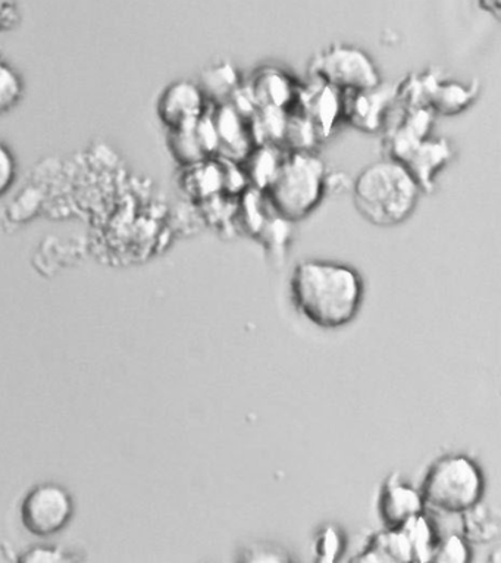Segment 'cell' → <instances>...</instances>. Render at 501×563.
<instances>
[{"mask_svg": "<svg viewBox=\"0 0 501 563\" xmlns=\"http://www.w3.org/2000/svg\"><path fill=\"white\" fill-rule=\"evenodd\" d=\"M291 300L300 316L324 330L350 324L364 303L359 271L343 262L304 260L290 279Z\"/></svg>", "mask_w": 501, "mask_h": 563, "instance_id": "6da1fadb", "label": "cell"}, {"mask_svg": "<svg viewBox=\"0 0 501 563\" xmlns=\"http://www.w3.org/2000/svg\"><path fill=\"white\" fill-rule=\"evenodd\" d=\"M422 191L407 167L385 158L361 169L352 183V198L364 220L381 229L402 225L416 211Z\"/></svg>", "mask_w": 501, "mask_h": 563, "instance_id": "7a4b0ae2", "label": "cell"}, {"mask_svg": "<svg viewBox=\"0 0 501 563\" xmlns=\"http://www.w3.org/2000/svg\"><path fill=\"white\" fill-rule=\"evenodd\" d=\"M326 165L312 151H291L282 158L265 190L269 205L282 220L298 222L312 216L326 194Z\"/></svg>", "mask_w": 501, "mask_h": 563, "instance_id": "3957f363", "label": "cell"}, {"mask_svg": "<svg viewBox=\"0 0 501 563\" xmlns=\"http://www.w3.org/2000/svg\"><path fill=\"white\" fill-rule=\"evenodd\" d=\"M420 490L428 508L460 515L482 500L486 477L474 457L450 453L430 466Z\"/></svg>", "mask_w": 501, "mask_h": 563, "instance_id": "277c9868", "label": "cell"}, {"mask_svg": "<svg viewBox=\"0 0 501 563\" xmlns=\"http://www.w3.org/2000/svg\"><path fill=\"white\" fill-rule=\"evenodd\" d=\"M309 76L339 93L375 89L382 85L380 69L365 49L348 43H333L309 63Z\"/></svg>", "mask_w": 501, "mask_h": 563, "instance_id": "5b68a950", "label": "cell"}, {"mask_svg": "<svg viewBox=\"0 0 501 563\" xmlns=\"http://www.w3.org/2000/svg\"><path fill=\"white\" fill-rule=\"evenodd\" d=\"M71 493L58 483H42L25 495L20 506L21 522L32 536L51 537L64 531L74 517Z\"/></svg>", "mask_w": 501, "mask_h": 563, "instance_id": "8992f818", "label": "cell"}, {"mask_svg": "<svg viewBox=\"0 0 501 563\" xmlns=\"http://www.w3.org/2000/svg\"><path fill=\"white\" fill-rule=\"evenodd\" d=\"M393 104L394 89L382 82L375 89L342 93V118L364 133H380L389 124Z\"/></svg>", "mask_w": 501, "mask_h": 563, "instance_id": "52a82bcc", "label": "cell"}, {"mask_svg": "<svg viewBox=\"0 0 501 563\" xmlns=\"http://www.w3.org/2000/svg\"><path fill=\"white\" fill-rule=\"evenodd\" d=\"M208 107L209 100L202 87L190 80H178L165 87L156 111L169 131L193 124L209 111Z\"/></svg>", "mask_w": 501, "mask_h": 563, "instance_id": "ba28073f", "label": "cell"}, {"mask_svg": "<svg viewBox=\"0 0 501 563\" xmlns=\"http://www.w3.org/2000/svg\"><path fill=\"white\" fill-rule=\"evenodd\" d=\"M168 146L181 167L203 163L218 155V137L212 112L181 129L169 130Z\"/></svg>", "mask_w": 501, "mask_h": 563, "instance_id": "9c48e42d", "label": "cell"}, {"mask_svg": "<svg viewBox=\"0 0 501 563\" xmlns=\"http://www.w3.org/2000/svg\"><path fill=\"white\" fill-rule=\"evenodd\" d=\"M422 512H425V501L420 488L408 483L402 474L391 473L378 497V514L386 528H400Z\"/></svg>", "mask_w": 501, "mask_h": 563, "instance_id": "30bf717a", "label": "cell"}, {"mask_svg": "<svg viewBox=\"0 0 501 563\" xmlns=\"http://www.w3.org/2000/svg\"><path fill=\"white\" fill-rule=\"evenodd\" d=\"M453 155L455 152L448 140L428 135L408 156L403 165L420 186L422 194H430L434 190L438 174L450 164Z\"/></svg>", "mask_w": 501, "mask_h": 563, "instance_id": "8fae6325", "label": "cell"}, {"mask_svg": "<svg viewBox=\"0 0 501 563\" xmlns=\"http://www.w3.org/2000/svg\"><path fill=\"white\" fill-rule=\"evenodd\" d=\"M425 103L434 113L444 117L459 115L478 98L477 82L452 81L437 74L424 73Z\"/></svg>", "mask_w": 501, "mask_h": 563, "instance_id": "7c38bea8", "label": "cell"}, {"mask_svg": "<svg viewBox=\"0 0 501 563\" xmlns=\"http://www.w3.org/2000/svg\"><path fill=\"white\" fill-rule=\"evenodd\" d=\"M311 91H302L298 102L302 103L303 115L315 126L318 135L329 134L334 122L342 118V93L313 80Z\"/></svg>", "mask_w": 501, "mask_h": 563, "instance_id": "4fadbf2b", "label": "cell"}, {"mask_svg": "<svg viewBox=\"0 0 501 563\" xmlns=\"http://www.w3.org/2000/svg\"><path fill=\"white\" fill-rule=\"evenodd\" d=\"M352 562H413L411 543L403 528H386L370 536L365 549Z\"/></svg>", "mask_w": 501, "mask_h": 563, "instance_id": "5bb4252c", "label": "cell"}, {"mask_svg": "<svg viewBox=\"0 0 501 563\" xmlns=\"http://www.w3.org/2000/svg\"><path fill=\"white\" fill-rule=\"evenodd\" d=\"M461 517V532L469 544H490L499 537L501 531L500 515L491 506L478 501L465 512Z\"/></svg>", "mask_w": 501, "mask_h": 563, "instance_id": "9a60e30c", "label": "cell"}, {"mask_svg": "<svg viewBox=\"0 0 501 563\" xmlns=\"http://www.w3.org/2000/svg\"><path fill=\"white\" fill-rule=\"evenodd\" d=\"M400 528H403V531L407 532L409 543H411L413 562L428 563L433 561L435 549L442 540L433 519L422 512L409 519Z\"/></svg>", "mask_w": 501, "mask_h": 563, "instance_id": "2e32d148", "label": "cell"}, {"mask_svg": "<svg viewBox=\"0 0 501 563\" xmlns=\"http://www.w3.org/2000/svg\"><path fill=\"white\" fill-rule=\"evenodd\" d=\"M285 155H280V151L274 145H264L254 147L250 154L242 161V167L248 181L254 183L255 189L260 191L267 190L269 183L276 176L278 167Z\"/></svg>", "mask_w": 501, "mask_h": 563, "instance_id": "e0dca14e", "label": "cell"}, {"mask_svg": "<svg viewBox=\"0 0 501 563\" xmlns=\"http://www.w3.org/2000/svg\"><path fill=\"white\" fill-rule=\"evenodd\" d=\"M203 93L209 102L215 100L218 104H224L230 96L235 95L238 89V74L231 64H218L203 74Z\"/></svg>", "mask_w": 501, "mask_h": 563, "instance_id": "ac0fdd59", "label": "cell"}, {"mask_svg": "<svg viewBox=\"0 0 501 563\" xmlns=\"http://www.w3.org/2000/svg\"><path fill=\"white\" fill-rule=\"evenodd\" d=\"M24 81L16 69L0 55V115L12 111L23 99Z\"/></svg>", "mask_w": 501, "mask_h": 563, "instance_id": "d6986e66", "label": "cell"}, {"mask_svg": "<svg viewBox=\"0 0 501 563\" xmlns=\"http://www.w3.org/2000/svg\"><path fill=\"white\" fill-rule=\"evenodd\" d=\"M343 532L337 527L326 526L318 532L315 540V554L318 562H335L344 552Z\"/></svg>", "mask_w": 501, "mask_h": 563, "instance_id": "ffe728a7", "label": "cell"}, {"mask_svg": "<svg viewBox=\"0 0 501 563\" xmlns=\"http://www.w3.org/2000/svg\"><path fill=\"white\" fill-rule=\"evenodd\" d=\"M431 562L468 563L470 562V544L461 534L442 537Z\"/></svg>", "mask_w": 501, "mask_h": 563, "instance_id": "44dd1931", "label": "cell"}, {"mask_svg": "<svg viewBox=\"0 0 501 563\" xmlns=\"http://www.w3.org/2000/svg\"><path fill=\"white\" fill-rule=\"evenodd\" d=\"M243 562H289V554L282 552L280 548H274L271 544H250L243 549Z\"/></svg>", "mask_w": 501, "mask_h": 563, "instance_id": "7402d4cb", "label": "cell"}, {"mask_svg": "<svg viewBox=\"0 0 501 563\" xmlns=\"http://www.w3.org/2000/svg\"><path fill=\"white\" fill-rule=\"evenodd\" d=\"M16 178V159L10 147L0 142V198L10 191Z\"/></svg>", "mask_w": 501, "mask_h": 563, "instance_id": "603a6c76", "label": "cell"}, {"mask_svg": "<svg viewBox=\"0 0 501 563\" xmlns=\"http://www.w3.org/2000/svg\"><path fill=\"white\" fill-rule=\"evenodd\" d=\"M71 559L63 549L52 548V545H36L21 554L20 562L25 563H60L69 562Z\"/></svg>", "mask_w": 501, "mask_h": 563, "instance_id": "cb8c5ba5", "label": "cell"}, {"mask_svg": "<svg viewBox=\"0 0 501 563\" xmlns=\"http://www.w3.org/2000/svg\"><path fill=\"white\" fill-rule=\"evenodd\" d=\"M21 10L16 0H0V33L12 32L21 23Z\"/></svg>", "mask_w": 501, "mask_h": 563, "instance_id": "d4e9b609", "label": "cell"}, {"mask_svg": "<svg viewBox=\"0 0 501 563\" xmlns=\"http://www.w3.org/2000/svg\"><path fill=\"white\" fill-rule=\"evenodd\" d=\"M478 5L487 14L494 16L496 20H500L501 0H478Z\"/></svg>", "mask_w": 501, "mask_h": 563, "instance_id": "484cf974", "label": "cell"}]
</instances>
